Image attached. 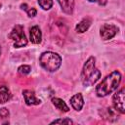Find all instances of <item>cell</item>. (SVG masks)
<instances>
[{
    "mask_svg": "<svg viewBox=\"0 0 125 125\" xmlns=\"http://www.w3.org/2000/svg\"><path fill=\"white\" fill-rule=\"evenodd\" d=\"M121 82V73L118 70L112 71L105 78L102 80V82L96 88V94L98 97H105L112 92H114Z\"/></svg>",
    "mask_w": 125,
    "mask_h": 125,
    "instance_id": "obj_1",
    "label": "cell"
},
{
    "mask_svg": "<svg viewBox=\"0 0 125 125\" xmlns=\"http://www.w3.org/2000/svg\"><path fill=\"white\" fill-rule=\"evenodd\" d=\"M96 59L94 57H90L81 71V81L84 86H92L94 85L99 78L101 77V71L96 68Z\"/></svg>",
    "mask_w": 125,
    "mask_h": 125,
    "instance_id": "obj_2",
    "label": "cell"
},
{
    "mask_svg": "<svg viewBox=\"0 0 125 125\" xmlns=\"http://www.w3.org/2000/svg\"><path fill=\"white\" fill-rule=\"evenodd\" d=\"M39 63L40 65L46 69L47 71L54 72L59 69L62 64V58L54 52L47 51L41 54L39 57Z\"/></svg>",
    "mask_w": 125,
    "mask_h": 125,
    "instance_id": "obj_3",
    "label": "cell"
},
{
    "mask_svg": "<svg viewBox=\"0 0 125 125\" xmlns=\"http://www.w3.org/2000/svg\"><path fill=\"white\" fill-rule=\"evenodd\" d=\"M9 38L14 41V46L16 48L24 47L27 44V39L23 31V26L21 24H16L9 34Z\"/></svg>",
    "mask_w": 125,
    "mask_h": 125,
    "instance_id": "obj_4",
    "label": "cell"
},
{
    "mask_svg": "<svg viewBox=\"0 0 125 125\" xmlns=\"http://www.w3.org/2000/svg\"><path fill=\"white\" fill-rule=\"evenodd\" d=\"M112 104L113 107L121 114L125 113V107H124V88L117 91L113 97H112Z\"/></svg>",
    "mask_w": 125,
    "mask_h": 125,
    "instance_id": "obj_5",
    "label": "cell"
},
{
    "mask_svg": "<svg viewBox=\"0 0 125 125\" xmlns=\"http://www.w3.org/2000/svg\"><path fill=\"white\" fill-rule=\"evenodd\" d=\"M118 32V27L114 24H110V23H105L104 25H102L101 29H100V35L102 37V39L104 40H108L113 38L116 33Z\"/></svg>",
    "mask_w": 125,
    "mask_h": 125,
    "instance_id": "obj_6",
    "label": "cell"
},
{
    "mask_svg": "<svg viewBox=\"0 0 125 125\" xmlns=\"http://www.w3.org/2000/svg\"><path fill=\"white\" fill-rule=\"evenodd\" d=\"M22 95L24 97V101L27 105H37L41 103V101L35 97V94L32 90H28V89L23 90Z\"/></svg>",
    "mask_w": 125,
    "mask_h": 125,
    "instance_id": "obj_7",
    "label": "cell"
},
{
    "mask_svg": "<svg viewBox=\"0 0 125 125\" xmlns=\"http://www.w3.org/2000/svg\"><path fill=\"white\" fill-rule=\"evenodd\" d=\"M101 115L104 119H106L108 121H115L118 118V111L114 107L109 106V107L103 109Z\"/></svg>",
    "mask_w": 125,
    "mask_h": 125,
    "instance_id": "obj_8",
    "label": "cell"
},
{
    "mask_svg": "<svg viewBox=\"0 0 125 125\" xmlns=\"http://www.w3.org/2000/svg\"><path fill=\"white\" fill-rule=\"evenodd\" d=\"M29 39L33 44H39L42 39V33L39 26L34 25L29 30Z\"/></svg>",
    "mask_w": 125,
    "mask_h": 125,
    "instance_id": "obj_9",
    "label": "cell"
},
{
    "mask_svg": "<svg viewBox=\"0 0 125 125\" xmlns=\"http://www.w3.org/2000/svg\"><path fill=\"white\" fill-rule=\"evenodd\" d=\"M70 104L75 110H77V111L81 110V108L84 105V100H83L82 95L80 93H78V94H75L74 96H72L70 98Z\"/></svg>",
    "mask_w": 125,
    "mask_h": 125,
    "instance_id": "obj_10",
    "label": "cell"
},
{
    "mask_svg": "<svg viewBox=\"0 0 125 125\" xmlns=\"http://www.w3.org/2000/svg\"><path fill=\"white\" fill-rule=\"evenodd\" d=\"M62 12L71 15L74 9V0H58Z\"/></svg>",
    "mask_w": 125,
    "mask_h": 125,
    "instance_id": "obj_11",
    "label": "cell"
},
{
    "mask_svg": "<svg viewBox=\"0 0 125 125\" xmlns=\"http://www.w3.org/2000/svg\"><path fill=\"white\" fill-rule=\"evenodd\" d=\"M91 23H92V19H91V18H89V17L84 18V19L76 25V28H75V29H76L77 32L83 33V32H85V31L88 30V28L90 27Z\"/></svg>",
    "mask_w": 125,
    "mask_h": 125,
    "instance_id": "obj_12",
    "label": "cell"
},
{
    "mask_svg": "<svg viewBox=\"0 0 125 125\" xmlns=\"http://www.w3.org/2000/svg\"><path fill=\"white\" fill-rule=\"evenodd\" d=\"M12 95L7 86H0V104H4L11 99Z\"/></svg>",
    "mask_w": 125,
    "mask_h": 125,
    "instance_id": "obj_13",
    "label": "cell"
},
{
    "mask_svg": "<svg viewBox=\"0 0 125 125\" xmlns=\"http://www.w3.org/2000/svg\"><path fill=\"white\" fill-rule=\"evenodd\" d=\"M52 102H53V104L58 108L60 109L61 111H63V112H67L69 110V107L66 105V104L60 98H53L52 99Z\"/></svg>",
    "mask_w": 125,
    "mask_h": 125,
    "instance_id": "obj_14",
    "label": "cell"
},
{
    "mask_svg": "<svg viewBox=\"0 0 125 125\" xmlns=\"http://www.w3.org/2000/svg\"><path fill=\"white\" fill-rule=\"evenodd\" d=\"M38 4L43 10H49L53 6V0H38Z\"/></svg>",
    "mask_w": 125,
    "mask_h": 125,
    "instance_id": "obj_15",
    "label": "cell"
},
{
    "mask_svg": "<svg viewBox=\"0 0 125 125\" xmlns=\"http://www.w3.org/2000/svg\"><path fill=\"white\" fill-rule=\"evenodd\" d=\"M30 70H31V67H30L29 65H26V64L21 65V66L18 68V71H19L21 74H22V75L28 74V73L30 72Z\"/></svg>",
    "mask_w": 125,
    "mask_h": 125,
    "instance_id": "obj_16",
    "label": "cell"
},
{
    "mask_svg": "<svg viewBox=\"0 0 125 125\" xmlns=\"http://www.w3.org/2000/svg\"><path fill=\"white\" fill-rule=\"evenodd\" d=\"M58 123H61V124H72L73 121L68 119V118H62V119H56V120L51 122V124H58Z\"/></svg>",
    "mask_w": 125,
    "mask_h": 125,
    "instance_id": "obj_17",
    "label": "cell"
},
{
    "mask_svg": "<svg viewBox=\"0 0 125 125\" xmlns=\"http://www.w3.org/2000/svg\"><path fill=\"white\" fill-rule=\"evenodd\" d=\"M9 115H10V112L6 107L0 108V117L1 118H8Z\"/></svg>",
    "mask_w": 125,
    "mask_h": 125,
    "instance_id": "obj_18",
    "label": "cell"
},
{
    "mask_svg": "<svg viewBox=\"0 0 125 125\" xmlns=\"http://www.w3.org/2000/svg\"><path fill=\"white\" fill-rule=\"evenodd\" d=\"M27 16L28 17H30V18H33V17H35L36 16V14H37V11H36V9L35 8H30V9H28L27 11Z\"/></svg>",
    "mask_w": 125,
    "mask_h": 125,
    "instance_id": "obj_19",
    "label": "cell"
},
{
    "mask_svg": "<svg viewBox=\"0 0 125 125\" xmlns=\"http://www.w3.org/2000/svg\"><path fill=\"white\" fill-rule=\"evenodd\" d=\"M88 1H89V2H94V3H98V4L102 5V6L105 5V4H106V2H107V0H88Z\"/></svg>",
    "mask_w": 125,
    "mask_h": 125,
    "instance_id": "obj_20",
    "label": "cell"
},
{
    "mask_svg": "<svg viewBox=\"0 0 125 125\" xmlns=\"http://www.w3.org/2000/svg\"><path fill=\"white\" fill-rule=\"evenodd\" d=\"M21 8L22 10H26V4H22V5H21Z\"/></svg>",
    "mask_w": 125,
    "mask_h": 125,
    "instance_id": "obj_21",
    "label": "cell"
},
{
    "mask_svg": "<svg viewBox=\"0 0 125 125\" xmlns=\"http://www.w3.org/2000/svg\"><path fill=\"white\" fill-rule=\"evenodd\" d=\"M0 55H1V47H0Z\"/></svg>",
    "mask_w": 125,
    "mask_h": 125,
    "instance_id": "obj_22",
    "label": "cell"
},
{
    "mask_svg": "<svg viewBox=\"0 0 125 125\" xmlns=\"http://www.w3.org/2000/svg\"><path fill=\"white\" fill-rule=\"evenodd\" d=\"M0 8H1V4H0Z\"/></svg>",
    "mask_w": 125,
    "mask_h": 125,
    "instance_id": "obj_23",
    "label": "cell"
}]
</instances>
